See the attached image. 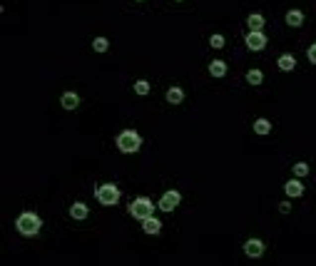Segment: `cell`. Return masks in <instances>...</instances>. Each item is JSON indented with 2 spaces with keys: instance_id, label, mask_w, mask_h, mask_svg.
I'll return each instance as SVG.
<instances>
[{
  "instance_id": "obj_1",
  "label": "cell",
  "mask_w": 316,
  "mask_h": 266,
  "mask_svg": "<svg viewBox=\"0 0 316 266\" xmlns=\"http://www.w3.org/2000/svg\"><path fill=\"white\" fill-rule=\"evenodd\" d=\"M15 229H18L23 236H38L40 229H43V219H40L35 211H23V214H18V219H15Z\"/></svg>"
},
{
  "instance_id": "obj_2",
  "label": "cell",
  "mask_w": 316,
  "mask_h": 266,
  "mask_svg": "<svg viewBox=\"0 0 316 266\" xmlns=\"http://www.w3.org/2000/svg\"><path fill=\"white\" fill-rule=\"evenodd\" d=\"M115 142H117V149L122 154H134V152L142 149V134L134 132V130H122Z\"/></svg>"
},
{
  "instance_id": "obj_3",
  "label": "cell",
  "mask_w": 316,
  "mask_h": 266,
  "mask_svg": "<svg viewBox=\"0 0 316 266\" xmlns=\"http://www.w3.org/2000/svg\"><path fill=\"white\" fill-rule=\"evenodd\" d=\"M120 187L117 184H112V182H105V184H100L97 189H95V199L102 204V206H115L117 201H120Z\"/></svg>"
},
{
  "instance_id": "obj_4",
  "label": "cell",
  "mask_w": 316,
  "mask_h": 266,
  "mask_svg": "<svg viewBox=\"0 0 316 266\" xmlns=\"http://www.w3.org/2000/svg\"><path fill=\"white\" fill-rule=\"evenodd\" d=\"M127 211H129V216H134L137 221H144L147 216L154 214V201H152L149 197H137V199L127 206Z\"/></svg>"
},
{
  "instance_id": "obj_5",
  "label": "cell",
  "mask_w": 316,
  "mask_h": 266,
  "mask_svg": "<svg viewBox=\"0 0 316 266\" xmlns=\"http://www.w3.org/2000/svg\"><path fill=\"white\" fill-rule=\"evenodd\" d=\"M182 204V194L177 192V189H167L162 197H160V201H157V209H162V211H175L177 206Z\"/></svg>"
},
{
  "instance_id": "obj_6",
  "label": "cell",
  "mask_w": 316,
  "mask_h": 266,
  "mask_svg": "<svg viewBox=\"0 0 316 266\" xmlns=\"http://www.w3.org/2000/svg\"><path fill=\"white\" fill-rule=\"evenodd\" d=\"M244 43H247V48H249V50L261 53V50L266 48V35H264L261 30H249V33H247V38H244Z\"/></svg>"
},
{
  "instance_id": "obj_7",
  "label": "cell",
  "mask_w": 316,
  "mask_h": 266,
  "mask_svg": "<svg viewBox=\"0 0 316 266\" xmlns=\"http://www.w3.org/2000/svg\"><path fill=\"white\" fill-rule=\"evenodd\" d=\"M264 241L261 239H256V236H252V239H247L244 241V254L249 256V259H259L261 254H264Z\"/></svg>"
},
{
  "instance_id": "obj_8",
  "label": "cell",
  "mask_w": 316,
  "mask_h": 266,
  "mask_svg": "<svg viewBox=\"0 0 316 266\" xmlns=\"http://www.w3.org/2000/svg\"><path fill=\"white\" fill-rule=\"evenodd\" d=\"M284 192H286L289 199H299L304 194V182H299V177H294V179H289L284 184Z\"/></svg>"
},
{
  "instance_id": "obj_9",
  "label": "cell",
  "mask_w": 316,
  "mask_h": 266,
  "mask_svg": "<svg viewBox=\"0 0 316 266\" xmlns=\"http://www.w3.org/2000/svg\"><path fill=\"white\" fill-rule=\"evenodd\" d=\"M142 231H144V234H149V236H157V234L162 231V221L152 214V216H147V219L142 221Z\"/></svg>"
},
{
  "instance_id": "obj_10",
  "label": "cell",
  "mask_w": 316,
  "mask_h": 266,
  "mask_svg": "<svg viewBox=\"0 0 316 266\" xmlns=\"http://www.w3.org/2000/svg\"><path fill=\"white\" fill-rule=\"evenodd\" d=\"M87 214H90V209H87V204H85V201H75V204L70 206V216H72L75 221H85V219H87Z\"/></svg>"
},
{
  "instance_id": "obj_11",
  "label": "cell",
  "mask_w": 316,
  "mask_h": 266,
  "mask_svg": "<svg viewBox=\"0 0 316 266\" xmlns=\"http://www.w3.org/2000/svg\"><path fill=\"white\" fill-rule=\"evenodd\" d=\"M286 25H291V28H301L304 25V13L299 10V8H291V10H286Z\"/></svg>"
},
{
  "instance_id": "obj_12",
  "label": "cell",
  "mask_w": 316,
  "mask_h": 266,
  "mask_svg": "<svg viewBox=\"0 0 316 266\" xmlns=\"http://www.w3.org/2000/svg\"><path fill=\"white\" fill-rule=\"evenodd\" d=\"M276 65H279V70H281V72H291V70L296 67V58H294L291 53H284V55H279Z\"/></svg>"
},
{
  "instance_id": "obj_13",
  "label": "cell",
  "mask_w": 316,
  "mask_h": 266,
  "mask_svg": "<svg viewBox=\"0 0 316 266\" xmlns=\"http://www.w3.org/2000/svg\"><path fill=\"white\" fill-rule=\"evenodd\" d=\"M60 105H63L65 110H77V107H80V95H77V92H63Z\"/></svg>"
},
{
  "instance_id": "obj_14",
  "label": "cell",
  "mask_w": 316,
  "mask_h": 266,
  "mask_svg": "<svg viewBox=\"0 0 316 266\" xmlns=\"http://www.w3.org/2000/svg\"><path fill=\"white\" fill-rule=\"evenodd\" d=\"M165 97H167V102H170V105H182V102H185V90L175 85V87H170V90H167V95H165Z\"/></svg>"
},
{
  "instance_id": "obj_15",
  "label": "cell",
  "mask_w": 316,
  "mask_h": 266,
  "mask_svg": "<svg viewBox=\"0 0 316 266\" xmlns=\"http://www.w3.org/2000/svg\"><path fill=\"white\" fill-rule=\"evenodd\" d=\"M247 25H249V30H264L266 20L261 13H252V15H247Z\"/></svg>"
},
{
  "instance_id": "obj_16",
  "label": "cell",
  "mask_w": 316,
  "mask_h": 266,
  "mask_svg": "<svg viewBox=\"0 0 316 266\" xmlns=\"http://www.w3.org/2000/svg\"><path fill=\"white\" fill-rule=\"evenodd\" d=\"M271 132V122L266 120V117H259V120H254V134H259V137H266Z\"/></svg>"
},
{
  "instance_id": "obj_17",
  "label": "cell",
  "mask_w": 316,
  "mask_h": 266,
  "mask_svg": "<svg viewBox=\"0 0 316 266\" xmlns=\"http://www.w3.org/2000/svg\"><path fill=\"white\" fill-rule=\"evenodd\" d=\"M209 75L212 77H224L227 75V63L224 60H212L209 63Z\"/></svg>"
},
{
  "instance_id": "obj_18",
  "label": "cell",
  "mask_w": 316,
  "mask_h": 266,
  "mask_svg": "<svg viewBox=\"0 0 316 266\" xmlns=\"http://www.w3.org/2000/svg\"><path fill=\"white\" fill-rule=\"evenodd\" d=\"M247 82H249V85H254V87H259V85L264 82V72H261L259 67L247 70Z\"/></svg>"
},
{
  "instance_id": "obj_19",
  "label": "cell",
  "mask_w": 316,
  "mask_h": 266,
  "mask_svg": "<svg viewBox=\"0 0 316 266\" xmlns=\"http://www.w3.org/2000/svg\"><path fill=\"white\" fill-rule=\"evenodd\" d=\"M92 50H95V53H107V50H110V40L102 38V35L95 38V40H92Z\"/></svg>"
},
{
  "instance_id": "obj_20",
  "label": "cell",
  "mask_w": 316,
  "mask_h": 266,
  "mask_svg": "<svg viewBox=\"0 0 316 266\" xmlns=\"http://www.w3.org/2000/svg\"><path fill=\"white\" fill-rule=\"evenodd\" d=\"M149 90H152V85H149L147 80H137V82H134V95L144 97V95H149Z\"/></svg>"
},
{
  "instance_id": "obj_21",
  "label": "cell",
  "mask_w": 316,
  "mask_h": 266,
  "mask_svg": "<svg viewBox=\"0 0 316 266\" xmlns=\"http://www.w3.org/2000/svg\"><path fill=\"white\" fill-rule=\"evenodd\" d=\"M309 172H311V167H309L306 162H296V164H294V177L301 179V177H306Z\"/></svg>"
},
{
  "instance_id": "obj_22",
  "label": "cell",
  "mask_w": 316,
  "mask_h": 266,
  "mask_svg": "<svg viewBox=\"0 0 316 266\" xmlns=\"http://www.w3.org/2000/svg\"><path fill=\"white\" fill-rule=\"evenodd\" d=\"M224 43H227V40H224V35H219V33H214V35L209 38V45H212L214 50H222V48H224Z\"/></svg>"
},
{
  "instance_id": "obj_23",
  "label": "cell",
  "mask_w": 316,
  "mask_h": 266,
  "mask_svg": "<svg viewBox=\"0 0 316 266\" xmlns=\"http://www.w3.org/2000/svg\"><path fill=\"white\" fill-rule=\"evenodd\" d=\"M306 58H309V63H311V65H316V43L306 50Z\"/></svg>"
},
{
  "instance_id": "obj_24",
  "label": "cell",
  "mask_w": 316,
  "mask_h": 266,
  "mask_svg": "<svg viewBox=\"0 0 316 266\" xmlns=\"http://www.w3.org/2000/svg\"><path fill=\"white\" fill-rule=\"evenodd\" d=\"M279 211H281V214H289V211H291V201H281V204H279Z\"/></svg>"
},
{
  "instance_id": "obj_25",
  "label": "cell",
  "mask_w": 316,
  "mask_h": 266,
  "mask_svg": "<svg viewBox=\"0 0 316 266\" xmlns=\"http://www.w3.org/2000/svg\"><path fill=\"white\" fill-rule=\"evenodd\" d=\"M175 3H182V0H175Z\"/></svg>"
},
{
  "instance_id": "obj_26",
  "label": "cell",
  "mask_w": 316,
  "mask_h": 266,
  "mask_svg": "<svg viewBox=\"0 0 316 266\" xmlns=\"http://www.w3.org/2000/svg\"><path fill=\"white\" fill-rule=\"evenodd\" d=\"M137 3H142V0H137Z\"/></svg>"
}]
</instances>
